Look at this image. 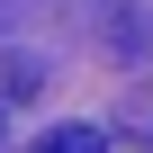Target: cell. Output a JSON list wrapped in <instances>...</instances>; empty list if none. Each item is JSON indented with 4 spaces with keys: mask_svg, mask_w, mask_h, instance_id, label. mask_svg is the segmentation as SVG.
I'll return each mask as SVG.
<instances>
[{
    "mask_svg": "<svg viewBox=\"0 0 153 153\" xmlns=\"http://www.w3.org/2000/svg\"><path fill=\"white\" fill-rule=\"evenodd\" d=\"M27 153H108V135H99V126H54V135L27 144Z\"/></svg>",
    "mask_w": 153,
    "mask_h": 153,
    "instance_id": "cell-1",
    "label": "cell"
}]
</instances>
